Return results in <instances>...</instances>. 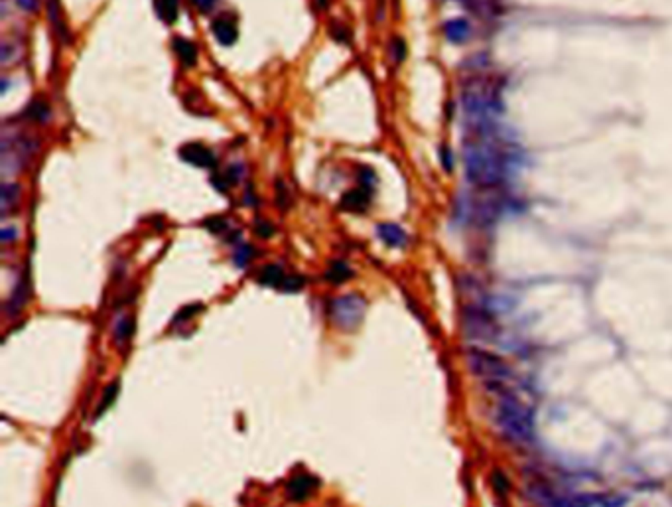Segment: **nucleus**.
Instances as JSON below:
<instances>
[{
    "label": "nucleus",
    "instance_id": "obj_31",
    "mask_svg": "<svg viewBox=\"0 0 672 507\" xmlns=\"http://www.w3.org/2000/svg\"><path fill=\"white\" fill-rule=\"evenodd\" d=\"M18 4L26 10H36L38 8V0H18Z\"/></svg>",
    "mask_w": 672,
    "mask_h": 507
},
{
    "label": "nucleus",
    "instance_id": "obj_28",
    "mask_svg": "<svg viewBox=\"0 0 672 507\" xmlns=\"http://www.w3.org/2000/svg\"><path fill=\"white\" fill-rule=\"evenodd\" d=\"M440 158H442V162H444V168H446L448 172H452V168H453L452 150L442 149V154H440Z\"/></svg>",
    "mask_w": 672,
    "mask_h": 507
},
{
    "label": "nucleus",
    "instance_id": "obj_20",
    "mask_svg": "<svg viewBox=\"0 0 672 507\" xmlns=\"http://www.w3.org/2000/svg\"><path fill=\"white\" fill-rule=\"evenodd\" d=\"M47 16L52 20V24L56 26V30L59 32V36L63 38L65 36V26L59 22V4L58 0H50V6H47Z\"/></svg>",
    "mask_w": 672,
    "mask_h": 507
},
{
    "label": "nucleus",
    "instance_id": "obj_30",
    "mask_svg": "<svg viewBox=\"0 0 672 507\" xmlns=\"http://www.w3.org/2000/svg\"><path fill=\"white\" fill-rule=\"evenodd\" d=\"M257 231H259V235H261V237H268V235H272V225L261 222V224H259V227H257Z\"/></svg>",
    "mask_w": 672,
    "mask_h": 507
},
{
    "label": "nucleus",
    "instance_id": "obj_7",
    "mask_svg": "<svg viewBox=\"0 0 672 507\" xmlns=\"http://www.w3.org/2000/svg\"><path fill=\"white\" fill-rule=\"evenodd\" d=\"M180 158L186 160V162H190V164L197 166V168H207V170H211V168L217 166V158L211 152V149H207V147L199 144V142H188V144H184L180 149Z\"/></svg>",
    "mask_w": 672,
    "mask_h": 507
},
{
    "label": "nucleus",
    "instance_id": "obj_23",
    "mask_svg": "<svg viewBox=\"0 0 672 507\" xmlns=\"http://www.w3.org/2000/svg\"><path fill=\"white\" fill-rule=\"evenodd\" d=\"M302 286H304V279H302V277L288 274V277L284 279V283H282V290H286V292H296V290H300Z\"/></svg>",
    "mask_w": 672,
    "mask_h": 507
},
{
    "label": "nucleus",
    "instance_id": "obj_19",
    "mask_svg": "<svg viewBox=\"0 0 672 507\" xmlns=\"http://www.w3.org/2000/svg\"><path fill=\"white\" fill-rule=\"evenodd\" d=\"M131 334H132V320L131 318H122L120 322L117 324V328H115V338H117V343H122L127 342L129 338H131Z\"/></svg>",
    "mask_w": 672,
    "mask_h": 507
},
{
    "label": "nucleus",
    "instance_id": "obj_2",
    "mask_svg": "<svg viewBox=\"0 0 672 507\" xmlns=\"http://www.w3.org/2000/svg\"><path fill=\"white\" fill-rule=\"evenodd\" d=\"M495 422L499 433L512 444H525L534 436L532 411L511 395H503L497 404Z\"/></svg>",
    "mask_w": 672,
    "mask_h": 507
},
{
    "label": "nucleus",
    "instance_id": "obj_17",
    "mask_svg": "<svg viewBox=\"0 0 672 507\" xmlns=\"http://www.w3.org/2000/svg\"><path fill=\"white\" fill-rule=\"evenodd\" d=\"M0 208H2V213H8V209L12 208L18 199V186L16 184H4L2 186V194H0Z\"/></svg>",
    "mask_w": 672,
    "mask_h": 507
},
{
    "label": "nucleus",
    "instance_id": "obj_25",
    "mask_svg": "<svg viewBox=\"0 0 672 507\" xmlns=\"http://www.w3.org/2000/svg\"><path fill=\"white\" fill-rule=\"evenodd\" d=\"M243 174H245L243 166L231 164L229 168H227V172H225L223 176H225V180H227V184H235V182H239V180L243 178Z\"/></svg>",
    "mask_w": 672,
    "mask_h": 507
},
{
    "label": "nucleus",
    "instance_id": "obj_12",
    "mask_svg": "<svg viewBox=\"0 0 672 507\" xmlns=\"http://www.w3.org/2000/svg\"><path fill=\"white\" fill-rule=\"evenodd\" d=\"M444 34L452 44H462L471 36V26L466 18H452L444 24Z\"/></svg>",
    "mask_w": 672,
    "mask_h": 507
},
{
    "label": "nucleus",
    "instance_id": "obj_6",
    "mask_svg": "<svg viewBox=\"0 0 672 507\" xmlns=\"http://www.w3.org/2000/svg\"><path fill=\"white\" fill-rule=\"evenodd\" d=\"M464 332L468 334L471 340H481V342H489L497 326L493 322V318L489 316V312L479 306V304H469L464 310Z\"/></svg>",
    "mask_w": 672,
    "mask_h": 507
},
{
    "label": "nucleus",
    "instance_id": "obj_8",
    "mask_svg": "<svg viewBox=\"0 0 672 507\" xmlns=\"http://www.w3.org/2000/svg\"><path fill=\"white\" fill-rule=\"evenodd\" d=\"M314 488H316V477L310 476V474H296V476L290 477V482L286 486V492H288V497L292 501H304L312 495Z\"/></svg>",
    "mask_w": 672,
    "mask_h": 507
},
{
    "label": "nucleus",
    "instance_id": "obj_24",
    "mask_svg": "<svg viewBox=\"0 0 672 507\" xmlns=\"http://www.w3.org/2000/svg\"><path fill=\"white\" fill-rule=\"evenodd\" d=\"M12 47H16V44H12V42L2 44V65H10L16 58H20V54H16V50L12 52Z\"/></svg>",
    "mask_w": 672,
    "mask_h": 507
},
{
    "label": "nucleus",
    "instance_id": "obj_11",
    "mask_svg": "<svg viewBox=\"0 0 672 507\" xmlns=\"http://www.w3.org/2000/svg\"><path fill=\"white\" fill-rule=\"evenodd\" d=\"M377 235H379L380 241H382L384 245H389V247H395V249H398V247H404V245H407V241H409V235H407V231H404L400 225H396V224L377 225Z\"/></svg>",
    "mask_w": 672,
    "mask_h": 507
},
{
    "label": "nucleus",
    "instance_id": "obj_9",
    "mask_svg": "<svg viewBox=\"0 0 672 507\" xmlns=\"http://www.w3.org/2000/svg\"><path fill=\"white\" fill-rule=\"evenodd\" d=\"M211 30H213V36L215 40L223 45H233L239 38V30H237V24L231 16H219L213 20L211 24Z\"/></svg>",
    "mask_w": 672,
    "mask_h": 507
},
{
    "label": "nucleus",
    "instance_id": "obj_16",
    "mask_svg": "<svg viewBox=\"0 0 672 507\" xmlns=\"http://www.w3.org/2000/svg\"><path fill=\"white\" fill-rule=\"evenodd\" d=\"M156 10L164 22L172 24L177 18V0H156Z\"/></svg>",
    "mask_w": 672,
    "mask_h": 507
},
{
    "label": "nucleus",
    "instance_id": "obj_27",
    "mask_svg": "<svg viewBox=\"0 0 672 507\" xmlns=\"http://www.w3.org/2000/svg\"><path fill=\"white\" fill-rule=\"evenodd\" d=\"M45 115H47V107H45V105H42V103L34 105V107L30 109V117H34V119L44 120Z\"/></svg>",
    "mask_w": 672,
    "mask_h": 507
},
{
    "label": "nucleus",
    "instance_id": "obj_32",
    "mask_svg": "<svg viewBox=\"0 0 672 507\" xmlns=\"http://www.w3.org/2000/svg\"><path fill=\"white\" fill-rule=\"evenodd\" d=\"M14 237H16L14 229H8V227H4V229H2V233H0V239H2L4 243H8L10 239H14Z\"/></svg>",
    "mask_w": 672,
    "mask_h": 507
},
{
    "label": "nucleus",
    "instance_id": "obj_26",
    "mask_svg": "<svg viewBox=\"0 0 672 507\" xmlns=\"http://www.w3.org/2000/svg\"><path fill=\"white\" fill-rule=\"evenodd\" d=\"M250 255H252L250 247H247V245L239 247V249L235 251V265H237V267H245V265L249 263Z\"/></svg>",
    "mask_w": 672,
    "mask_h": 507
},
{
    "label": "nucleus",
    "instance_id": "obj_18",
    "mask_svg": "<svg viewBox=\"0 0 672 507\" xmlns=\"http://www.w3.org/2000/svg\"><path fill=\"white\" fill-rule=\"evenodd\" d=\"M491 484H493V490H495V493H497V495H501V497H505V495L509 493V488H511L509 479H507V476H505L501 470H495V472L491 474Z\"/></svg>",
    "mask_w": 672,
    "mask_h": 507
},
{
    "label": "nucleus",
    "instance_id": "obj_21",
    "mask_svg": "<svg viewBox=\"0 0 672 507\" xmlns=\"http://www.w3.org/2000/svg\"><path fill=\"white\" fill-rule=\"evenodd\" d=\"M117 393H118V385L117 383H113V385H109L107 387V391H105V395H102V401H101V404H99V409H97V417L99 415H102L111 404H113V401H115V397H117Z\"/></svg>",
    "mask_w": 672,
    "mask_h": 507
},
{
    "label": "nucleus",
    "instance_id": "obj_5",
    "mask_svg": "<svg viewBox=\"0 0 672 507\" xmlns=\"http://www.w3.org/2000/svg\"><path fill=\"white\" fill-rule=\"evenodd\" d=\"M365 308L367 302L363 296L359 294H343L337 296L336 300H332L329 304V316L334 320L337 328L351 332V330L359 328V324L365 318Z\"/></svg>",
    "mask_w": 672,
    "mask_h": 507
},
{
    "label": "nucleus",
    "instance_id": "obj_14",
    "mask_svg": "<svg viewBox=\"0 0 672 507\" xmlns=\"http://www.w3.org/2000/svg\"><path fill=\"white\" fill-rule=\"evenodd\" d=\"M174 47L180 56V60L184 61L186 65H195V60H197V47L193 42L186 40V38H175L174 40Z\"/></svg>",
    "mask_w": 672,
    "mask_h": 507
},
{
    "label": "nucleus",
    "instance_id": "obj_29",
    "mask_svg": "<svg viewBox=\"0 0 672 507\" xmlns=\"http://www.w3.org/2000/svg\"><path fill=\"white\" fill-rule=\"evenodd\" d=\"M215 2H217V0H193V4H195L202 12H209V10L215 6Z\"/></svg>",
    "mask_w": 672,
    "mask_h": 507
},
{
    "label": "nucleus",
    "instance_id": "obj_10",
    "mask_svg": "<svg viewBox=\"0 0 672 507\" xmlns=\"http://www.w3.org/2000/svg\"><path fill=\"white\" fill-rule=\"evenodd\" d=\"M371 204V190H367L363 186L359 188H353L349 190L347 194L341 197V208L345 211H355V213H361L365 211Z\"/></svg>",
    "mask_w": 672,
    "mask_h": 507
},
{
    "label": "nucleus",
    "instance_id": "obj_13",
    "mask_svg": "<svg viewBox=\"0 0 672 507\" xmlns=\"http://www.w3.org/2000/svg\"><path fill=\"white\" fill-rule=\"evenodd\" d=\"M288 274L282 270L280 265H268L259 272V283L263 286H272V288H282V283Z\"/></svg>",
    "mask_w": 672,
    "mask_h": 507
},
{
    "label": "nucleus",
    "instance_id": "obj_22",
    "mask_svg": "<svg viewBox=\"0 0 672 507\" xmlns=\"http://www.w3.org/2000/svg\"><path fill=\"white\" fill-rule=\"evenodd\" d=\"M359 180H361V186L363 188H367V190H375V184H377V176H375V172L371 170V168H361V172H359Z\"/></svg>",
    "mask_w": 672,
    "mask_h": 507
},
{
    "label": "nucleus",
    "instance_id": "obj_1",
    "mask_svg": "<svg viewBox=\"0 0 672 507\" xmlns=\"http://www.w3.org/2000/svg\"><path fill=\"white\" fill-rule=\"evenodd\" d=\"M493 127V125H491ZM491 127L475 129L477 135L466 140V174L475 186H497L509 172V152L491 136Z\"/></svg>",
    "mask_w": 672,
    "mask_h": 507
},
{
    "label": "nucleus",
    "instance_id": "obj_4",
    "mask_svg": "<svg viewBox=\"0 0 672 507\" xmlns=\"http://www.w3.org/2000/svg\"><path fill=\"white\" fill-rule=\"evenodd\" d=\"M466 359L471 373L491 385H503V381L511 377V365L493 352H487L481 347H469Z\"/></svg>",
    "mask_w": 672,
    "mask_h": 507
},
{
    "label": "nucleus",
    "instance_id": "obj_15",
    "mask_svg": "<svg viewBox=\"0 0 672 507\" xmlns=\"http://www.w3.org/2000/svg\"><path fill=\"white\" fill-rule=\"evenodd\" d=\"M351 277H353V270H351L349 265L343 263V261H336V263L327 269V272H325V279L334 284L345 283V281L351 279Z\"/></svg>",
    "mask_w": 672,
    "mask_h": 507
},
{
    "label": "nucleus",
    "instance_id": "obj_3",
    "mask_svg": "<svg viewBox=\"0 0 672 507\" xmlns=\"http://www.w3.org/2000/svg\"><path fill=\"white\" fill-rule=\"evenodd\" d=\"M528 497L541 507H603V495L592 493H570L556 492L548 484L530 482L528 484Z\"/></svg>",
    "mask_w": 672,
    "mask_h": 507
}]
</instances>
